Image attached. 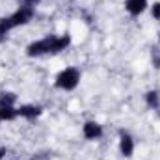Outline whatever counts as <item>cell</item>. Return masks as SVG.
<instances>
[{
  "instance_id": "obj_2",
  "label": "cell",
  "mask_w": 160,
  "mask_h": 160,
  "mask_svg": "<svg viewBox=\"0 0 160 160\" xmlns=\"http://www.w3.org/2000/svg\"><path fill=\"white\" fill-rule=\"evenodd\" d=\"M34 17V9H32V6H22L19 11H15L11 17H8V19H2L0 21V24L9 32V30H13V28H17V26H21V24H26L30 19Z\"/></svg>"
},
{
  "instance_id": "obj_11",
  "label": "cell",
  "mask_w": 160,
  "mask_h": 160,
  "mask_svg": "<svg viewBox=\"0 0 160 160\" xmlns=\"http://www.w3.org/2000/svg\"><path fill=\"white\" fill-rule=\"evenodd\" d=\"M151 13H153V17H155V19H158V21H160V2L153 4V8H151Z\"/></svg>"
},
{
  "instance_id": "obj_1",
  "label": "cell",
  "mask_w": 160,
  "mask_h": 160,
  "mask_svg": "<svg viewBox=\"0 0 160 160\" xmlns=\"http://www.w3.org/2000/svg\"><path fill=\"white\" fill-rule=\"evenodd\" d=\"M69 36H62V38H56V36H50V38H45L41 41H36L28 47V56H39V54H48V52H60L63 50L67 45H69Z\"/></svg>"
},
{
  "instance_id": "obj_4",
  "label": "cell",
  "mask_w": 160,
  "mask_h": 160,
  "mask_svg": "<svg viewBox=\"0 0 160 160\" xmlns=\"http://www.w3.org/2000/svg\"><path fill=\"white\" fill-rule=\"evenodd\" d=\"M101 134H102L101 125H97V123H93V121H89V123L84 125V136H86L88 140H97V138H101Z\"/></svg>"
},
{
  "instance_id": "obj_6",
  "label": "cell",
  "mask_w": 160,
  "mask_h": 160,
  "mask_svg": "<svg viewBox=\"0 0 160 160\" xmlns=\"http://www.w3.org/2000/svg\"><path fill=\"white\" fill-rule=\"evenodd\" d=\"M121 153H123V157H130L132 155V151H134V143H132V138L130 136H127V134H123L121 136Z\"/></svg>"
},
{
  "instance_id": "obj_12",
  "label": "cell",
  "mask_w": 160,
  "mask_h": 160,
  "mask_svg": "<svg viewBox=\"0 0 160 160\" xmlns=\"http://www.w3.org/2000/svg\"><path fill=\"white\" fill-rule=\"evenodd\" d=\"M6 34H8V30H6V28H4V26L0 24V43L4 41V38H6Z\"/></svg>"
},
{
  "instance_id": "obj_5",
  "label": "cell",
  "mask_w": 160,
  "mask_h": 160,
  "mask_svg": "<svg viewBox=\"0 0 160 160\" xmlns=\"http://www.w3.org/2000/svg\"><path fill=\"white\" fill-rule=\"evenodd\" d=\"M147 6V0H127V9L132 15H140Z\"/></svg>"
},
{
  "instance_id": "obj_8",
  "label": "cell",
  "mask_w": 160,
  "mask_h": 160,
  "mask_svg": "<svg viewBox=\"0 0 160 160\" xmlns=\"http://www.w3.org/2000/svg\"><path fill=\"white\" fill-rule=\"evenodd\" d=\"M17 118V110L13 108V106H4V108H0V119L4 121H11Z\"/></svg>"
},
{
  "instance_id": "obj_7",
  "label": "cell",
  "mask_w": 160,
  "mask_h": 160,
  "mask_svg": "<svg viewBox=\"0 0 160 160\" xmlns=\"http://www.w3.org/2000/svg\"><path fill=\"white\" fill-rule=\"evenodd\" d=\"M38 114H39V110H38L36 106H22V108L17 110V116H21V118H28V119L36 118Z\"/></svg>"
},
{
  "instance_id": "obj_14",
  "label": "cell",
  "mask_w": 160,
  "mask_h": 160,
  "mask_svg": "<svg viewBox=\"0 0 160 160\" xmlns=\"http://www.w3.org/2000/svg\"><path fill=\"white\" fill-rule=\"evenodd\" d=\"M0 121H2V119H0Z\"/></svg>"
},
{
  "instance_id": "obj_9",
  "label": "cell",
  "mask_w": 160,
  "mask_h": 160,
  "mask_svg": "<svg viewBox=\"0 0 160 160\" xmlns=\"http://www.w3.org/2000/svg\"><path fill=\"white\" fill-rule=\"evenodd\" d=\"M13 101H15V95H13V93H2V95H0V108L11 106Z\"/></svg>"
},
{
  "instance_id": "obj_13",
  "label": "cell",
  "mask_w": 160,
  "mask_h": 160,
  "mask_svg": "<svg viewBox=\"0 0 160 160\" xmlns=\"http://www.w3.org/2000/svg\"><path fill=\"white\" fill-rule=\"evenodd\" d=\"M36 2H39V0H26V6H34Z\"/></svg>"
},
{
  "instance_id": "obj_3",
  "label": "cell",
  "mask_w": 160,
  "mask_h": 160,
  "mask_svg": "<svg viewBox=\"0 0 160 160\" xmlns=\"http://www.w3.org/2000/svg\"><path fill=\"white\" fill-rule=\"evenodd\" d=\"M78 80H80L78 71H77L75 67H67L65 71H62V73L58 75L56 84H58V88H62V89H73V88H77Z\"/></svg>"
},
{
  "instance_id": "obj_10",
  "label": "cell",
  "mask_w": 160,
  "mask_h": 160,
  "mask_svg": "<svg viewBox=\"0 0 160 160\" xmlns=\"http://www.w3.org/2000/svg\"><path fill=\"white\" fill-rule=\"evenodd\" d=\"M147 102H149L151 108H158V93L157 91H151L147 95Z\"/></svg>"
}]
</instances>
